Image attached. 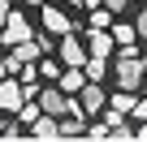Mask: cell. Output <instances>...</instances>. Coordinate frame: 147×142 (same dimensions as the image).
Masks as SVG:
<instances>
[{
  "mask_svg": "<svg viewBox=\"0 0 147 142\" xmlns=\"http://www.w3.org/2000/svg\"><path fill=\"white\" fill-rule=\"evenodd\" d=\"M74 95H78V99H69V112H78V116H100L108 91H100V82H82Z\"/></svg>",
  "mask_w": 147,
  "mask_h": 142,
  "instance_id": "1",
  "label": "cell"
},
{
  "mask_svg": "<svg viewBox=\"0 0 147 142\" xmlns=\"http://www.w3.org/2000/svg\"><path fill=\"white\" fill-rule=\"evenodd\" d=\"M35 103H39V112H48V116H65V112H69V95H65L61 86H35Z\"/></svg>",
  "mask_w": 147,
  "mask_h": 142,
  "instance_id": "2",
  "label": "cell"
},
{
  "mask_svg": "<svg viewBox=\"0 0 147 142\" xmlns=\"http://www.w3.org/2000/svg\"><path fill=\"white\" fill-rule=\"evenodd\" d=\"M0 39L13 47V43H22V39H35V30H30V22H26L18 9H9V17L0 22Z\"/></svg>",
  "mask_w": 147,
  "mask_h": 142,
  "instance_id": "3",
  "label": "cell"
},
{
  "mask_svg": "<svg viewBox=\"0 0 147 142\" xmlns=\"http://www.w3.org/2000/svg\"><path fill=\"white\" fill-rule=\"evenodd\" d=\"M22 99H26V86H22L13 73H5V78H0V112H13Z\"/></svg>",
  "mask_w": 147,
  "mask_h": 142,
  "instance_id": "4",
  "label": "cell"
},
{
  "mask_svg": "<svg viewBox=\"0 0 147 142\" xmlns=\"http://www.w3.org/2000/svg\"><path fill=\"white\" fill-rule=\"evenodd\" d=\"M56 52H61V60H65V65H82V60H87V47H82V39L74 35V30H65V35H61Z\"/></svg>",
  "mask_w": 147,
  "mask_h": 142,
  "instance_id": "5",
  "label": "cell"
},
{
  "mask_svg": "<svg viewBox=\"0 0 147 142\" xmlns=\"http://www.w3.org/2000/svg\"><path fill=\"white\" fill-rule=\"evenodd\" d=\"M69 26H74V22H69V17L61 13V9H52L48 0H43V30H48V35H65Z\"/></svg>",
  "mask_w": 147,
  "mask_h": 142,
  "instance_id": "6",
  "label": "cell"
},
{
  "mask_svg": "<svg viewBox=\"0 0 147 142\" xmlns=\"http://www.w3.org/2000/svg\"><path fill=\"white\" fill-rule=\"evenodd\" d=\"M87 78H82V65H65V73H56V86L65 91V95H74Z\"/></svg>",
  "mask_w": 147,
  "mask_h": 142,
  "instance_id": "7",
  "label": "cell"
},
{
  "mask_svg": "<svg viewBox=\"0 0 147 142\" xmlns=\"http://www.w3.org/2000/svg\"><path fill=\"white\" fill-rule=\"evenodd\" d=\"M108 52H113L108 30H87V56H108Z\"/></svg>",
  "mask_w": 147,
  "mask_h": 142,
  "instance_id": "8",
  "label": "cell"
},
{
  "mask_svg": "<svg viewBox=\"0 0 147 142\" xmlns=\"http://www.w3.org/2000/svg\"><path fill=\"white\" fill-rule=\"evenodd\" d=\"M30 125H35V129H30V138H39V142H52V138H56V116H48V112H43V116H35Z\"/></svg>",
  "mask_w": 147,
  "mask_h": 142,
  "instance_id": "9",
  "label": "cell"
},
{
  "mask_svg": "<svg viewBox=\"0 0 147 142\" xmlns=\"http://www.w3.org/2000/svg\"><path fill=\"white\" fill-rule=\"evenodd\" d=\"M108 39L121 47V43H138V35H134V26L130 22H108Z\"/></svg>",
  "mask_w": 147,
  "mask_h": 142,
  "instance_id": "10",
  "label": "cell"
},
{
  "mask_svg": "<svg viewBox=\"0 0 147 142\" xmlns=\"http://www.w3.org/2000/svg\"><path fill=\"white\" fill-rule=\"evenodd\" d=\"M13 78H18L22 86H35V82H39V69H35V60H22V65L13 69Z\"/></svg>",
  "mask_w": 147,
  "mask_h": 142,
  "instance_id": "11",
  "label": "cell"
},
{
  "mask_svg": "<svg viewBox=\"0 0 147 142\" xmlns=\"http://www.w3.org/2000/svg\"><path fill=\"white\" fill-rule=\"evenodd\" d=\"M87 13H91V26H87V30H108V22H113V13H108L104 5H95V9H87Z\"/></svg>",
  "mask_w": 147,
  "mask_h": 142,
  "instance_id": "12",
  "label": "cell"
},
{
  "mask_svg": "<svg viewBox=\"0 0 147 142\" xmlns=\"http://www.w3.org/2000/svg\"><path fill=\"white\" fill-rule=\"evenodd\" d=\"M35 69H39V78H48V82H56V73H61V65H56V60H39Z\"/></svg>",
  "mask_w": 147,
  "mask_h": 142,
  "instance_id": "13",
  "label": "cell"
},
{
  "mask_svg": "<svg viewBox=\"0 0 147 142\" xmlns=\"http://www.w3.org/2000/svg\"><path fill=\"white\" fill-rule=\"evenodd\" d=\"M82 133L95 138V142H104V138H108V125H104V121H100V125H82Z\"/></svg>",
  "mask_w": 147,
  "mask_h": 142,
  "instance_id": "14",
  "label": "cell"
},
{
  "mask_svg": "<svg viewBox=\"0 0 147 142\" xmlns=\"http://www.w3.org/2000/svg\"><path fill=\"white\" fill-rule=\"evenodd\" d=\"M130 26H134V35L143 39V35H147V13H134V22H130Z\"/></svg>",
  "mask_w": 147,
  "mask_h": 142,
  "instance_id": "15",
  "label": "cell"
},
{
  "mask_svg": "<svg viewBox=\"0 0 147 142\" xmlns=\"http://www.w3.org/2000/svg\"><path fill=\"white\" fill-rule=\"evenodd\" d=\"M100 5H104L108 13H121V9H125V0H100Z\"/></svg>",
  "mask_w": 147,
  "mask_h": 142,
  "instance_id": "16",
  "label": "cell"
},
{
  "mask_svg": "<svg viewBox=\"0 0 147 142\" xmlns=\"http://www.w3.org/2000/svg\"><path fill=\"white\" fill-rule=\"evenodd\" d=\"M9 9H13V5H9V0H0V22H5V17H9Z\"/></svg>",
  "mask_w": 147,
  "mask_h": 142,
  "instance_id": "17",
  "label": "cell"
},
{
  "mask_svg": "<svg viewBox=\"0 0 147 142\" xmlns=\"http://www.w3.org/2000/svg\"><path fill=\"white\" fill-rule=\"evenodd\" d=\"M74 5H78V9H95L100 0H74Z\"/></svg>",
  "mask_w": 147,
  "mask_h": 142,
  "instance_id": "18",
  "label": "cell"
},
{
  "mask_svg": "<svg viewBox=\"0 0 147 142\" xmlns=\"http://www.w3.org/2000/svg\"><path fill=\"white\" fill-rule=\"evenodd\" d=\"M5 73H9V60H5V56H0V78H5Z\"/></svg>",
  "mask_w": 147,
  "mask_h": 142,
  "instance_id": "19",
  "label": "cell"
}]
</instances>
